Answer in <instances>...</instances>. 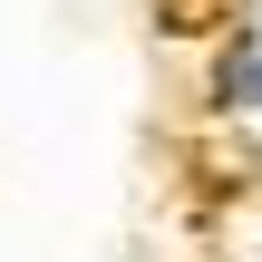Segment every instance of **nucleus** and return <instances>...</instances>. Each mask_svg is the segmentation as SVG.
<instances>
[{
	"mask_svg": "<svg viewBox=\"0 0 262 262\" xmlns=\"http://www.w3.org/2000/svg\"><path fill=\"white\" fill-rule=\"evenodd\" d=\"M194 117H204L224 146L262 136V19H224V29H214V49H204V68H194Z\"/></svg>",
	"mask_w": 262,
	"mask_h": 262,
	"instance_id": "1",
	"label": "nucleus"
},
{
	"mask_svg": "<svg viewBox=\"0 0 262 262\" xmlns=\"http://www.w3.org/2000/svg\"><path fill=\"white\" fill-rule=\"evenodd\" d=\"M233 262H262V253H233Z\"/></svg>",
	"mask_w": 262,
	"mask_h": 262,
	"instance_id": "3",
	"label": "nucleus"
},
{
	"mask_svg": "<svg viewBox=\"0 0 262 262\" xmlns=\"http://www.w3.org/2000/svg\"><path fill=\"white\" fill-rule=\"evenodd\" d=\"M233 175H243V204H253V224H262V136L233 146Z\"/></svg>",
	"mask_w": 262,
	"mask_h": 262,
	"instance_id": "2",
	"label": "nucleus"
}]
</instances>
